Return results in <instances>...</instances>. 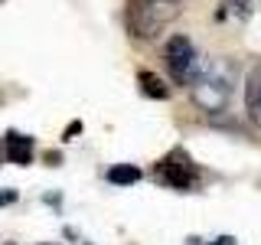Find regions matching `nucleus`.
Instances as JSON below:
<instances>
[{
	"mask_svg": "<svg viewBox=\"0 0 261 245\" xmlns=\"http://www.w3.org/2000/svg\"><path fill=\"white\" fill-rule=\"evenodd\" d=\"M4 154H7L10 163H16V167H27L33 160V137L20 134V131H7L4 134Z\"/></svg>",
	"mask_w": 261,
	"mask_h": 245,
	"instance_id": "nucleus-5",
	"label": "nucleus"
},
{
	"mask_svg": "<svg viewBox=\"0 0 261 245\" xmlns=\"http://www.w3.org/2000/svg\"><path fill=\"white\" fill-rule=\"evenodd\" d=\"M157 177L167 186H173V190H190V186L196 183V167H193V160L186 157L183 151H173L170 157H163L157 163Z\"/></svg>",
	"mask_w": 261,
	"mask_h": 245,
	"instance_id": "nucleus-4",
	"label": "nucleus"
},
{
	"mask_svg": "<svg viewBox=\"0 0 261 245\" xmlns=\"http://www.w3.org/2000/svg\"><path fill=\"white\" fill-rule=\"evenodd\" d=\"M176 16H179V0H137L130 7V16H127L130 36L134 39H153Z\"/></svg>",
	"mask_w": 261,
	"mask_h": 245,
	"instance_id": "nucleus-2",
	"label": "nucleus"
},
{
	"mask_svg": "<svg viewBox=\"0 0 261 245\" xmlns=\"http://www.w3.org/2000/svg\"><path fill=\"white\" fill-rule=\"evenodd\" d=\"M163 59H167V69H170V79L176 82V85L190 88L196 79H199L202 72V56L196 53L193 39L190 36H170L167 46H163Z\"/></svg>",
	"mask_w": 261,
	"mask_h": 245,
	"instance_id": "nucleus-3",
	"label": "nucleus"
},
{
	"mask_svg": "<svg viewBox=\"0 0 261 245\" xmlns=\"http://www.w3.org/2000/svg\"><path fill=\"white\" fill-rule=\"evenodd\" d=\"M79 131H82V121H72V125H69V128H65V137H75V134H79Z\"/></svg>",
	"mask_w": 261,
	"mask_h": 245,
	"instance_id": "nucleus-10",
	"label": "nucleus"
},
{
	"mask_svg": "<svg viewBox=\"0 0 261 245\" xmlns=\"http://www.w3.org/2000/svg\"><path fill=\"white\" fill-rule=\"evenodd\" d=\"M108 180L114 186H130V183L141 180V167H137V163H114L108 170Z\"/></svg>",
	"mask_w": 261,
	"mask_h": 245,
	"instance_id": "nucleus-8",
	"label": "nucleus"
},
{
	"mask_svg": "<svg viewBox=\"0 0 261 245\" xmlns=\"http://www.w3.org/2000/svg\"><path fill=\"white\" fill-rule=\"evenodd\" d=\"M245 111H248L251 125L261 128V69L245 79Z\"/></svg>",
	"mask_w": 261,
	"mask_h": 245,
	"instance_id": "nucleus-6",
	"label": "nucleus"
},
{
	"mask_svg": "<svg viewBox=\"0 0 261 245\" xmlns=\"http://www.w3.org/2000/svg\"><path fill=\"white\" fill-rule=\"evenodd\" d=\"M235 92V65L228 59H202L199 79L190 85V98L196 108H202L206 114H219L228 108Z\"/></svg>",
	"mask_w": 261,
	"mask_h": 245,
	"instance_id": "nucleus-1",
	"label": "nucleus"
},
{
	"mask_svg": "<svg viewBox=\"0 0 261 245\" xmlns=\"http://www.w3.org/2000/svg\"><path fill=\"white\" fill-rule=\"evenodd\" d=\"M137 85H141V92L147 98H157V102H167V98H170L167 82H163L157 72H150V69H141V72H137Z\"/></svg>",
	"mask_w": 261,
	"mask_h": 245,
	"instance_id": "nucleus-7",
	"label": "nucleus"
},
{
	"mask_svg": "<svg viewBox=\"0 0 261 245\" xmlns=\"http://www.w3.org/2000/svg\"><path fill=\"white\" fill-rule=\"evenodd\" d=\"M16 200H20V193H16V190H0V206H13Z\"/></svg>",
	"mask_w": 261,
	"mask_h": 245,
	"instance_id": "nucleus-9",
	"label": "nucleus"
}]
</instances>
